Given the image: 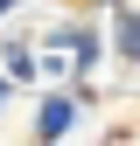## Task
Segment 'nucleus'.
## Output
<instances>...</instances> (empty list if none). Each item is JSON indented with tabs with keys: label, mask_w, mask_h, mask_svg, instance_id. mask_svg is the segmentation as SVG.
<instances>
[{
	"label": "nucleus",
	"mask_w": 140,
	"mask_h": 146,
	"mask_svg": "<svg viewBox=\"0 0 140 146\" xmlns=\"http://www.w3.org/2000/svg\"><path fill=\"white\" fill-rule=\"evenodd\" d=\"M70 125H77V104H70V98H49L42 118H35V132H42V139H63Z\"/></svg>",
	"instance_id": "nucleus-1"
},
{
	"label": "nucleus",
	"mask_w": 140,
	"mask_h": 146,
	"mask_svg": "<svg viewBox=\"0 0 140 146\" xmlns=\"http://www.w3.org/2000/svg\"><path fill=\"white\" fill-rule=\"evenodd\" d=\"M119 49H126V56H140V14H126V28H119Z\"/></svg>",
	"instance_id": "nucleus-2"
},
{
	"label": "nucleus",
	"mask_w": 140,
	"mask_h": 146,
	"mask_svg": "<svg viewBox=\"0 0 140 146\" xmlns=\"http://www.w3.org/2000/svg\"><path fill=\"white\" fill-rule=\"evenodd\" d=\"M0 104H7V77H0Z\"/></svg>",
	"instance_id": "nucleus-3"
}]
</instances>
